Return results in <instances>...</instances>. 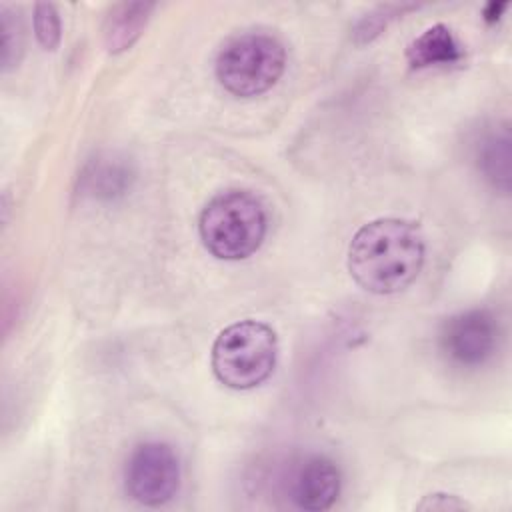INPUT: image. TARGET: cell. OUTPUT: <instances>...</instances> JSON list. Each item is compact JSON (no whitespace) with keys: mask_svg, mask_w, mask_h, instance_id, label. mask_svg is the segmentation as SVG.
Masks as SVG:
<instances>
[{"mask_svg":"<svg viewBox=\"0 0 512 512\" xmlns=\"http://www.w3.org/2000/svg\"><path fill=\"white\" fill-rule=\"evenodd\" d=\"M402 12V6H380L374 12L366 14L364 18H360V22L354 28V36L356 40L362 42H370L374 36H378L382 32V28H386V24L398 14Z\"/></svg>","mask_w":512,"mask_h":512,"instance_id":"cell-14","label":"cell"},{"mask_svg":"<svg viewBox=\"0 0 512 512\" xmlns=\"http://www.w3.org/2000/svg\"><path fill=\"white\" fill-rule=\"evenodd\" d=\"M34 32L42 48L56 50L60 44V16L54 4L40 2L34 6Z\"/></svg>","mask_w":512,"mask_h":512,"instance_id":"cell-13","label":"cell"},{"mask_svg":"<svg viewBox=\"0 0 512 512\" xmlns=\"http://www.w3.org/2000/svg\"><path fill=\"white\" fill-rule=\"evenodd\" d=\"M266 212L262 202L246 190L216 194L202 210L198 232L204 248L220 260H244L252 256L266 236Z\"/></svg>","mask_w":512,"mask_h":512,"instance_id":"cell-2","label":"cell"},{"mask_svg":"<svg viewBox=\"0 0 512 512\" xmlns=\"http://www.w3.org/2000/svg\"><path fill=\"white\" fill-rule=\"evenodd\" d=\"M504 8H506L504 2H498V4H496V2H490V4L484 8V18H486L488 22H496V20H500Z\"/></svg>","mask_w":512,"mask_h":512,"instance_id":"cell-16","label":"cell"},{"mask_svg":"<svg viewBox=\"0 0 512 512\" xmlns=\"http://www.w3.org/2000/svg\"><path fill=\"white\" fill-rule=\"evenodd\" d=\"M464 46L446 24H434L414 38L406 48L410 68H450L464 62Z\"/></svg>","mask_w":512,"mask_h":512,"instance_id":"cell-8","label":"cell"},{"mask_svg":"<svg viewBox=\"0 0 512 512\" xmlns=\"http://www.w3.org/2000/svg\"><path fill=\"white\" fill-rule=\"evenodd\" d=\"M0 28H2V70L8 72L14 66H18L24 52V28L18 12L2 6Z\"/></svg>","mask_w":512,"mask_h":512,"instance_id":"cell-12","label":"cell"},{"mask_svg":"<svg viewBox=\"0 0 512 512\" xmlns=\"http://www.w3.org/2000/svg\"><path fill=\"white\" fill-rule=\"evenodd\" d=\"M132 180L130 166L116 158H100L92 162L84 176V188L94 198H114L128 190Z\"/></svg>","mask_w":512,"mask_h":512,"instance_id":"cell-11","label":"cell"},{"mask_svg":"<svg viewBox=\"0 0 512 512\" xmlns=\"http://www.w3.org/2000/svg\"><path fill=\"white\" fill-rule=\"evenodd\" d=\"M472 506L454 496V494H444V492H436V494H428L424 496L418 504H416V510H470Z\"/></svg>","mask_w":512,"mask_h":512,"instance_id":"cell-15","label":"cell"},{"mask_svg":"<svg viewBox=\"0 0 512 512\" xmlns=\"http://www.w3.org/2000/svg\"><path fill=\"white\" fill-rule=\"evenodd\" d=\"M476 164L482 176L502 194L510 190V132L508 126H496L476 142Z\"/></svg>","mask_w":512,"mask_h":512,"instance_id":"cell-10","label":"cell"},{"mask_svg":"<svg viewBox=\"0 0 512 512\" xmlns=\"http://www.w3.org/2000/svg\"><path fill=\"white\" fill-rule=\"evenodd\" d=\"M498 322L484 308H472L450 316L440 328V350L460 368L486 364L498 348Z\"/></svg>","mask_w":512,"mask_h":512,"instance_id":"cell-6","label":"cell"},{"mask_svg":"<svg viewBox=\"0 0 512 512\" xmlns=\"http://www.w3.org/2000/svg\"><path fill=\"white\" fill-rule=\"evenodd\" d=\"M278 358L276 332L258 320H240L224 328L212 344V372L232 390L262 384Z\"/></svg>","mask_w":512,"mask_h":512,"instance_id":"cell-3","label":"cell"},{"mask_svg":"<svg viewBox=\"0 0 512 512\" xmlns=\"http://www.w3.org/2000/svg\"><path fill=\"white\" fill-rule=\"evenodd\" d=\"M124 486L132 500L144 506H162L180 486V462L164 442H144L132 450L124 468Z\"/></svg>","mask_w":512,"mask_h":512,"instance_id":"cell-5","label":"cell"},{"mask_svg":"<svg viewBox=\"0 0 512 512\" xmlns=\"http://www.w3.org/2000/svg\"><path fill=\"white\" fill-rule=\"evenodd\" d=\"M424 234L404 218L364 224L348 246V272L372 294H394L410 286L424 264Z\"/></svg>","mask_w":512,"mask_h":512,"instance_id":"cell-1","label":"cell"},{"mask_svg":"<svg viewBox=\"0 0 512 512\" xmlns=\"http://www.w3.org/2000/svg\"><path fill=\"white\" fill-rule=\"evenodd\" d=\"M154 4L150 2H122L110 8L104 20V44L108 52L118 54L130 48L146 28Z\"/></svg>","mask_w":512,"mask_h":512,"instance_id":"cell-9","label":"cell"},{"mask_svg":"<svg viewBox=\"0 0 512 512\" xmlns=\"http://www.w3.org/2000/svg\"><path fill=\"white\" fill-rule=\"evenodd\" d=\"M342 486L338 466L322 456L312 454L296 464L288 480V496L302 510H326L330 508Z\"/></svg>","mask_w":512,"mask_h":512,"instance_id":"cell-7","label":"cell"},{"mask_svg":"<svg viewBox=\"0 0 512 512\" xmlns=\"http://www.w3.org/2000/svg\"><path fill=\"white\" fill-rule=\"evenodd\" d=\"M286 50L266 32H244L230 38L218 52L216 78L234 96L250 98L270 90L282 76Z\"/></svg>","mask_w":512,"mask_h":512,"instance_id":"cell-4","label":"cell"}]
</instances>
